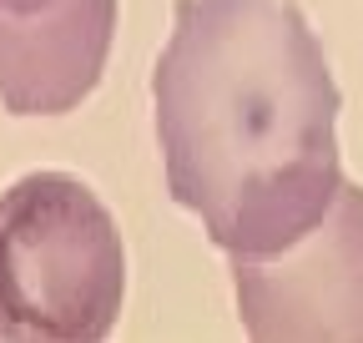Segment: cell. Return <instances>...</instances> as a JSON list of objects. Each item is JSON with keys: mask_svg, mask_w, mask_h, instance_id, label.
Segmentation results:
<instances>
[{"mask_svg": "<svg viewBox=\"0 0 363 343\" xmlns=\"http://www.w3.org/2000/svg\"><path fill=\"white\" fill-rule=\"evenodd\" d=\"M167 192L227 257H267L333 207L338 86L293 0H177L152 71Z\"/></svg>", "mask_w": 363, "mask_h": 343, "instance_id": "1", "label": "cell"}, {"mask_svg": "<svg viewBox=\"0 0 363 343\" xmlns=\"http://www.w3.org/2000/svg\"><path fill=\"white\" fill-rule=\"evenodd\" d=\"M126 298V242L71 172L0 192V338H106Z\"/></svg>", "mask_w": 363, "mask_h": 343, "instance_id": "2", "label": "cell"}, {"mask_svg": "<svg viewBox=\"0 0 363 343\" xmlns=\"http://www.w3.org/2000/svg\"><path fill=\"white\" fill-rule=\"evenodd\" d=\"M66 6H81V0H0V30L6 26H30V21H45Z\"/></svg>", "mask_w": 363, "mask_h": 343, "instance_id": "4", "label": "cell"}, {"mask_svg": "<svg viewBox=\"0 0 363 343\" xmlns=\"http://www.w3.org/2000/svg\"><path fill=\"white\" fill-rule=\"evenodd\" d=\"M233 288L252 338H363V187L343 182L288 247L233 257Z\"/></svg>", "mask_w": 363, "mask_h": 343, "instance_id": "3", "label": "cell"}]
</instances>
